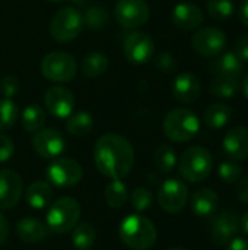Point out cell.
I'll return each mask as SVG.
<instances>
[{
	"label": "cell",
	"mask_w": 248,
	"mask_h": 250,
	"mask_svg": "<svg viewBox=\"0 0 248 250\" xmlns=\"http://www.w3.org/2000/svg\"><path fill=\"white\" fill-rule=\"evenodd\" d=\"M94 161L102 176L111 180H123L134 164L133 145L121 135L105 133L95 144Z\"/></svg>",
	"instance_id": "1"
},
{
	"label": "cell",
	"mask_w": 248,
	"mask_h": 250,
	"mask_svg": "<svg viewBox=\"0 0 248 250\" xmlns=\"http://www.w3.org/2000/svg\"><path fill=\"white\" fill-rule=\"evenodd\" d=\"M121 242L133 250L151 249L156 242V229L151 220L139 214L126 217L118 229Z\"/></svg>",
	"instance_id": "2"
},
{
	"label": "cell",
	"mask_w": 248,
	"mask_h": 250,
	"mask_svg": "<svg viewBox=\"0 0 248 250\" xmlns=\"http://www.w3.org/2000/svg\"><path fill=\"white\" fill-rule=\"evenodd\" d=\"M164 135L172 142H189L200 130V122L196 113L189 108L178 107L171 110L162 123Z\"/></svg>",
	"instance_id": "3"
},
{
	"label": "cell",
	"mask_w": 248,
	"mask_h": 250,
	"mask_svg": "<svg viewBox=\"0 0 248 250\" xmlns=\"http://www.w3.org/2000/svg\"><path fill=\"white\" fill-rule=\"evenodd\" d=\"M80 205L76 199L64 196L57 199L47 212V229L57 234L72 231L80 218Z\"/></svg>",
	"instance_id": "4"
},
{
	"label": "cell",
	"mask_w": 248,
	"mask_h": 250,
	"mask_svg": "<svg viewBox=\"0 0 248 250\" xmlns=\"http://www.w3.org/2000/svg\"><path fill=\"white\" fill-rule=\"evenodd\" d=\"M178 170L183 179L190 183L203 182L213 170V157L203 146H191L183 152Z\"/></svg>",
	"instance_id": "5"
},
{
	"label": "cell",
	"mask_w": 248,
	"mask_h": 250,
	"mask_svg": "<svg viewBox=\"0 0 248 250\" xmlns=\"http://www.w3.org/2000/svg\"><path fill=\"white\" fill-rule=\"evenodd\" d=\"M85 26L83 15L75 7H61L50 21V34L57 42H70Z\"/></svg>",
	"instance_id": "6"
},
{
	"label": "cell",
	"mask_w": 248,
	"mask_h": 250,
	"mask_svg": "<svg viewBox=\"0 0 248 250\" xmlns=\"http://www.w3.org/2000/svg\"><path fill=\"white\" fill-rule=\"evenodd\" d=\"M41 72L51 82H69L77 73V63L69 53L53 51L42 59Z\"/></svg>",
	"instance_id": "7"
},
{
	"label": "cell",
	"mask_w": 248,
	"mask_h": 250,
	"mask_svg": "<svg viewBox=\"0 0 248 250\" xmlns=\"http://www.w3.org/2000/svg\"><path fill=\"white\" fill-rule=\"evenodd\" d=\"M50 185L57 188H72L77 185L83 176L82 166L73 158H54L45 171Z\"/></svg>",
	"instance_id": "8"
},
{
	"label": "cell",
	"mask_w": 248,
	"mask_h": 250,
	"mask_svg": "<svg viewBox=\"0 0 248 250\" xmlns=\"http://www.w3.org/2000/svg\"><path fill=\"white\" fill-rule=\"evenodd\" d=\"M117 22L127 29L143 26L151 16V7L145 0H118L114 7Z\"/></svg>",
	"instance_id": "9"
},
{
	"label": "cell",
	"mask_w": 248,
	"mask_h": 250,
	"mask_svg": "<svg viewBox=\"0 0 248 250\" xmlns=\"http://www.w3.org/2000/svg\"><path fill=\"white\" fill-rule=\"evenodd\" d=\"M189 201V189L184 182L178 179L165 180L158 192L159 207L168 214L181 212Z\"/></svg>",
	"instance_id": "10"
},
{
	"label": "cell",
	"mask_w": 248,
	"mask_h": 250,
	"mask_svg": "<svg viewBox=\"0 0 248 250\" xmlns=\"http://www.w3.org/2000/svg\"><path fill=\"white\" fill-rule=\"evenodd\" d=\"M191 47L203 57H215L227 47V35L218 26H206L191 37Z\"/></svg>",
	"instance_id": "11"
},
{
	"label": "cell",
	"mask_w": 248,
	"mask_h": 250,
	"mask_svg": "<svg viewBox=\"0 0 248 250\" xmlns=\"http://www.w3.org/2000/svg\"><path fill=\"white\" fill-rule=\"evenodd\" d=\"M123 51L129 62L134 64H145L153 57L155 41L148 32L133 31L126 37Z\"/></svg>",
	"instance_id": "12"
},
{
	"label": "cell",
	"mask_w": 248,
	"mask_h": 250,
	"mask_svg": "<svg viewBox=\"0 0 248 250\" xmlns=\"http://www.w3.org/2000/svg\"><path fill=\"white\" fill-rule=\"evenodd\" d=\"M241 230L240 215L234 211H224L216 215L210 224V240L215 246H227Z\"/></svg>",
	"instance_id": "13"
},
{
	"label": "cell",
	"mask_w": 248,
	"mask_h": 250,
	"mask_svg": "<svg viewBox=\"0 0 248 250\" xmlns=\"http://www.w3.org/2000/svg\"><path fill=\"white\" fill-rule=\"evenodd\" d=\"M44 105L53 117L67 119L75 108V95L69 88L54 85L47 89L44 95Z\"/></svg>",
	"instance_id": "14"
},
{
	"label": "cell",
	"mask_w": 248,
	"mask_h": 250,
	"mask_svg": "<svg viewBox=\"0 0 248 250\" xmlns=\"http://www.w3.org/2000/svg\"><path fill=\"white\" fill-rule=\"evenodd\" d=\"M66 142L63 135L53 127L38 130L32 138V148L34 151L45 160H54L60 157L64 151Z\"/></svg>",
	"instance_id": "15"
},
{
	"label": "cell",
	"mask_w": 248,
	"mask_h": 250,
	"mask_svg": "<svg viewBox=\"0 0 248 250\" xmlns=\"http://www.w3.org/2000/svg\"><path fill=\"white\" fill-rule=\"evenodd\" d=\"M23 193L20 176L9 168L0 170V209L6 211L18 205Z\"/></svg>",
	"instance_id": "16"
},
{
	"label": "cell",
	"mask_w": 248,
	"mask_h": 250,
	"mask_svg": "<svg viewBox=\"0 0 248 250\" xmlns=\"http://www.w3.org/2000/svg\"><path fill=\"white\" fill-rule=\"evenodd\" d=\"M172 94L177 101L183 104H191L200 98L202 82L196 75L190 72H183L177 75L172 82Z\"/></svg>",
	"instance_id": "17"
},
{
	"label": "cell",
	"mask_w": 248,
	"mask_h": 250,
	"mask_svg": "<svg viewBox=\"0 0 248 250\" xmlns=\"http://www.w3.org/2000/svg\"><path fill=\"white\" fill-rule=\"evenodd\" d=\"M224 151L232 161L248 158V129L244 126L231 127L224 138Z\"/></svg>",
	"instance_id": "18"
},
{
	"label": "cell",
	"mask_w": 248,
	"mask_h": 250,
	"mask_svg": "<svg viewBox=\"0 0 248 250\" xmlns=\"http://www.w3.org/2000/svg\"><path fill=\"white\" fill-rule=\"evenodd\" d=\"M172 22L181 31H193L203 23V12L194 3H178L172 9Z\"/></svg>",
	"instance_id": "19"
},
{
	"label": "cell",
	"mask_w": 248,
	"mask_h": 250,
	"mask_svg": "<svg viewBox=\"0 0 248 250\" xmlns=\"http://www.w3.org/2000/svg\"><path fill=\"white\" fill-rule=\"evenodd\" d=\"M191 211L199 218H206L215 215L219 207V196L213 189L202 188L196 190L191 196Z\"/></svg>",
	"instance_id": "20"
},
{
	"label": "cell",
	"mask_w": 248,
	"mask_h": 250,
	"mask_svg": "<svg viewBox=\"0 0 248 250\" xmlns=\"http://www.w3.org/2000/svg\"><path fill=\"white\" fill-rule=\"evenodd\" d=\"M243 67L244 63L231 51L215 56V59L208 64V70L213 76H241Z\"/></svg>",
	"instance_id": "21"
},
{
	"label": "cell",
	"mask_w": 248,
	"mask_h": 250,
	"mask_svg": "<svg viewBox=\"0 0 248 250\" xmlns=\"http://www.w3.org/2000/svg\"><path fill=\"white\" fill-rule=\"evenodd\" d=\"M47 233H48L47 226L37 218L26 217L16 224V234L25 243H31V245L41 243L47 237Z\"/></svg>",
	"instance_id": "22"
},
{
	"label": "cell",
	"mask_w": 248,
	"mask_h": 250,
	"mask_svg": "<svg viewBox=\"0 0 248 250\" xmlns=\"http://www.w3.org/2000/svg\"><path fill=\"white\" fill-rule=\"evenodd\" d=\"M25 198L31 208L42 209L50 205L51 198H53V189H51L50 183H47L44 180H37L28 186Z\"/></svg>",
	"instance_id": "23"
},
{
	"label": "cell",
	"mask_w": 248,
	"mask_h": 250,
	"mask_svg": "<svg viewBox=\"0 0 248 250\" xmlns=\"http://www.w3.org/2000/svg\"><path fill=\"white\" fill-rule=\"evenodd\" d=\"M231 119H232V108L224 103L210 104L203 113V120L206 126L210 129H222L224 126L228 125Z\"/></svg>",
	"instance_id": "24"
},
{
	"label": "cell",
	"mask_w": 248,
	"mask_h": 250,
	"mask_svg": "<svg viewBox=\"0 0 248 250\" xmlns=\"http://www.w3.org/2000/svg\"><path fill=\"white\" fill-rule=\"evenodd\" d=\"M240 89V76H215L209 83V91L219 98H232Z\"/></svg>",
	"instance_id": "25"
},
{
	"label": "cell",
	"mask_w": 248,
	"mask_h": 250,
	"mask_svg": "<svg viewBox=\"0 0 248 250\" xmlns=\"http://www.w3.org/2000/svg\"><path fill=\"white\" fill-rule=\"evenodd\" d=\"M22 126L28 133H37L38 130L42 129L47 113L45 110L38 105V104H29L23 111H22Z\"/></svg>",
	"instance_id": "26"
},
{
	"label": "cell",
	"mask_w": 248,
	"mask_h": 250,
	"mask_svg": "<svg viewBox=\"0 0 248 250\" xmlns=\"http://www.w3.org/2000/svg\"><path fill=\"white\" fill-rule=\"evenodd\" d=\"M108 57L99 51H91L82 59V72L88 78H96L108 69Z\"/></svg>",
	"instance_id": "27"
},
{
	"label": "cell",
	"mask_w": 248,
	"mask_h": 250,
	"mask_svg": "<svg viewBox=\"0 0 248 250\" xmlns=\"http://www.w3.org/2000/svg\"><path fill=\"white\" fill-rule=\"evenodd\" d=\"M94 127V119L88 111L72 113L66 120V129L73 136H86Z\"/></svg>",
	"instance_id": "28"
},
{
	"label": "cell",
	"mask_w": 248,
	"mask_h": 250,
	"mask_svg": "<svg viewBox=\"0 0 248 250\" xmlns=\"http://www.w3.org/2000/svg\"><path fill=\"white\" fill-rule=\"evenodd\" d=\"M96 239L95 227L91 223H79L72 230V242L76 250H89Z\"/></svg>",
	"instance_id": "29"
},
{
	"label": "cell",
	"mask_w": 248,
	"mask_h": 250,
	"mask_svg": "<svg viewBox=\"0 0 248 250\" xmlns=\"http://www.w3.org/2000/svg\"><path fill=\"white\" fill-rule=\"evenodd\" d=\"M105 202L110 208L120 209L129 201V192L123 180H111L105 188Z\"/></svg>",
	"instance_id": "30"
},
{
	"label": "cell",
	"mask_w": 248,
	"mask_h": 250,
	"mask_svg": "<svg viewBox=\"0 0 248 250\" xmlns=\"http://www.w3.org/2000/svg\"><path fill=\"white\" fill-rule=\"evenodd\" d=\"M153 164L161 173H171L177 166L175 151L170 145H159L153 151Z\"/></svg>",
	"instance_id": "31"
},
{
	"label": "cell",
	"mask_w": 248,
	"mask_h": 250,
	"mask_svg": "<svg viewBox=\"0 0 248 250\" xmlns=\"http://www.w3.org/2000/svg\"><path fill=\"white\" fill-rule=\"evenodd\" d=\"M19 117V108L10 98L0 100V132L9 130L15 126Z\"/></svg>",
	"instance_id": "32"
},
{
	"label": "cell",
	"mask_w": 248,
	"mask_h": 250,
	"mask_svg": "<svg viewBox=\"0 0 248 250\" xmlns=\"http://www.w3.org/2000/svg\"><path fill=\"white\" fill-rule=\"evenodd\" d=\"M235 10L232 0H206V12L216 21H225L232 16Z\"/></svg>",
	"instance_id": "33"
},
{
	"label": "cell",
	"mask_w": 248,
	"mask_h": 250,
	"mask_svg": "<svg viewBox=\"0 0 248 250\" xmlns=\"http://www.w3.org/2000/svg\"><path fill=\"white\" fill-rule=\"evenodd\" d=\"M83 21H85V25L88 28H91V29H101V28H104L108 23L110 16H108V12L104 7L92 6L83 15Z\"/></svg>",
	"instance_id": "34"
},
{
	"label": "cell",
	"mask_w": 248,
	"mask_h": 250,
	"mask_svg": "<svg viewBox=\"0 0 248 250\" xmlns=\"http://www.w3.org/2000/svg\"><path fill=\"white\" fill-rule=\"evenodd\" d=\"M130 204L132 207L137 211V212H143L146 209L151 208L152 202H153V195L149 189L145 188H136L132 193H130Z\"/></svg>",
	"instance_id": "35"
},
{
	"label": "cell",
	"mask_w": 248,
	"mask_h": 250,
	"mask_svg": "<svg viewBox=\"0 0 248 250\" xmlns=\"http://www.w3.org/2000/svg\"><path fill=\"white\" fill-rule=\"evenodd\" d=\"M218 173H219V177L231 185V183H237L241 177H243V168L240 164H237V161H224L219 164V168H218Z\"/></svg>",
	"instance_id": "36"
},
{
	"label": "cell",
	"mask_w": 248,
	"mask_h": 250,
	"mask_svg": "<svg viewBox=\"0 0 248 250\" xmlns=\"http://www.w3.org/2000/svg\"><path fill=\"white\" fill-rule=\"evenodd\" d=\"M155 67H156V70L170 75V73L177 72L178 63H177L175 57H174L171 53L164 51V53H159V54L155 57Z\"/></svg>",
	"instance_id": "37"
},
{
	"label": "cell",
	"mask_w": 248,
	"mask_h": 250,
	"mask_svg": "<svg viewBox=\"0 0 248 250\" xmlns=\"http://www.w3.org/2000/svg\"><path fill=\"white\" fill-rule=\"evenodd\" d=\"M19 81H18V78H15V76H12V75H9V76H4L3 79H1V82H0V91H1V94H3V97L4 98H13L15 95H18V92H19Z\"/></svg>",
	"instance_id": "38"
},
{
	"label": "cell",
	"mask_w": 248,
	"mask_h": 250,
	"mask_svg": "<svg viewBox=\"0 0 248 250\" xmlns=\"http://www.w3.org/2000/svg\"><path fill=\"white\" fill-rule=\"evenodd\" d=\"M13 154H15V145L12 139L0 133V163L10 160Z\"/></svg>",
	"instance_id": "39"
},
{
	"label": "cell",
	"mask_w": 248,
	"mask_h": 250,
	"mask_svg": "<svg viewBox=\"0 0 248 250\" xmlns=\"http://www.w3.org/2000/svg\"><path fill=\"white\" fill-rule=\"evenodd\" d=\"M235 54L243 63H248V34L238 37V40L235 41Z\"/></svg>",
	"instance_id": "40"
},
{
	"label": "cell",
	"mask_w": 248,
	"mask_h": 250,
	"mask_svg": "<svg viewBox=\"0 0 248 250\" xmlns=\"http://www.w3.org/2000/svg\"><path fill=\"white\" fill-rule=\"evenodd\" d=\"M235 195H237V199L243 204L248 205V174L241 177L237 183H235Z\"/></svg>",
	"instance_id": "41"
},
{
	"label": "cell",
	"mask_w": 248,
	"mask_h": 250,
	"mask_svg": "<svg viewBox=\"0 0 248 250\" xmlns=\"http://www.w3.org/2000/svg\"><path fill=\"white\" fill-rule=\"evenodd\" d=\"M227 250H248V240L244 237H234L227 245Z\"/></svg>",
	"instance_id": "42"
},
{
	"label": "cell",
	"mask_w": 248,
	"mask_h": 250,
	"mask_svg": "<svg viewBox=\"0 0 248 250\" xmlns=\"http://www.w3.org/2000/svg\"><path fill=\"white\" fill-rule=\"evenodd\" d=\"M9 237V223L3 214H0V245H3Z\"/></svg>",
	"instance_id": "43"
},
{
	"label": "cell",
	"mask_w": 248,
	"mask_h": 250,
	"mask_svg": "<svg viewBox=\"0 0 248 250\" xmlns=\"http://www.w3.org/2000/svg\"><path fill=\"white\" fill-rule=\"evenodd\" d=\"M238 16H240V21L244 23V26L248 28V0H243L240 10H238Z\"/></svg>",
	"instance_id": "44"
},
{
	"label": "cell",
	"mask_w": 248,
	"mask_h": 250,
	"mask_svg": "<svg viewBox=\"0 0 248 250\" xmlns=\"http://www.w3.org/2000/svg\"><path fill=\"white\" fill-rule=\"evenodd\" d=\"M241 89L246 95V98L248 100V72L243 76V81H241Z\"/></svg>",
	"instance_id": "45"
},
{
	"label": "cell",
	"mask_w": 248,
	"mask_h": 250,
	"mask_svg": "<svg viewBox=\"0 0 248 250\" xmlns=\"http://www.w3.org/2000/svg\"><path fill=\"white\" fill-rule=\"evenodd\" d=\"M241 220V229L244 230V233L248 236V211L240 218Z\"/></svg>",
	"instance_id": "46"
},
{
	"label": "cell",
	"mask_w": 248,
	"mask_h": 250,
	"mask_svg": "<svg viewBox=\"0 0 248 250\" xmlns=\"http://www.w3.org/2000/svg\"><path fill=\"white\" fill-rule=\"evenodd\" d=\"M167 250H186V249H183V248H171V249H167Z\"/></svg>",
	"instance_id": "47"
},
{
	"label": "cell",
	"mask_w": 248,
	"mask_h": 250,
	"mask_svg": "<svg viewBox=\"0 0 248 250\" xmlns=\"http://www.w3.org/2000/svg\"><path fill=\"white\" fill-rule=\"evenodd\" d=\"M48 1H53V3H57V1H64V0H48Z\"/></svg>",
	"instance_id": "48"
}]
</instances>
